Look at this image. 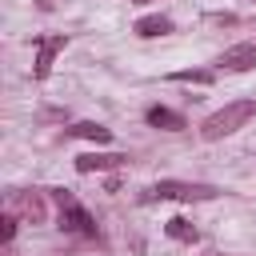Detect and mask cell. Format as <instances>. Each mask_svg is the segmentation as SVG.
Here are the masks:
<instances>
[{"label":"cell","instance_id":"obj_1","mask_svg":"<svg viewBox=\"0 0 256 256\" xmlns=\"http://www.w3.org/2000/svg\"><path fill=\"white\" fill-rule=\"evenodd\" d=\"M252 116H256V100H232V104H224L220 112H212V116L200 124V136H204V140H224V136H232L236 128H244Z\"/></svg>","mask_w":256,"mask_h":256},{"label":"cell","instance_id":"obj_2","mask_svg":"<svg viewBox=\"0 0 256 256\" xmlns=\"http://www.w3.org/2000/svg\"><path fill=\"white\" fill-rule=\"evenodd\" d=\"M220 196V188H212V184H188V180H160V184H152V188H144L140 192V200L144 204H152V200H180V204H196V200H216Z\"/></svg>","mask_w":256,"mask_h":256},{"label":"cell","instance_id":"obj_3","mask_svg":"<svg viewBox=\"0 0 256 256\" xmlns=\"http://www.w3.org/2000/svg\"><path fill=\"white\" fill-rule=\"evenodd\" d=\"M52 200L60 204V228L64 232H76V236H96V220L72 200L68 188H52Z\"/></svg>","mask_w":256,"mask_h":256},{"label":"cell","instance_id":"obj_4","mask_svg":"<svg viewBox=\"0 0 256 256\" xmlns=\"http://www.w3.org/2000/svg\"><path fill=\"white\" fill-rule=\"evenodd\" d=\"M128 156L124 152H84V156H76V172H108V168H120Z\"/></svg>","mask_w":256,"mask_h":256},{"label":"cell","instance_id":"obj_5","mask_svg":"<svg viewBox=\"0 0 256 256\" xmlns=\"http://www.w3.org/2000/svg\"><path fill=\"white\" fill-rule=\"evenodd\" d=\"M220 68H228V72H248V68H256V44H236V48H228V52L220 56Z\"/></svg>","mask_w":256,"mask_h":256},{"label":"cell","instance_id":"obj_6","mask_svg":"<svg viewBox=\"0 0 256 256\" xmlns=\"http://www.w3.org/2000/svg\"><path fill=\"white\" fill-rule=\"evenodd\" d=\"M64 48V36H44L40 40V56H36V80H44L48 72H52V60H56V52Z\"/></svg>","mask_w":256,"mask_h":256},{"label":"cell","instance_id":"obj_7","mask_svg":"<svg viewBox=\"0 0 256 256\" xmlns=\"http://www.w3.org/2000/svg\"><path fill=\"white\" fill-rule=\"evenodd\" d=\"M144 120H148L152 128H168V132H180V128H188V120H184L180 112H172V108H160V104H156V108H148V112H144Z\"/></svg>","mask_w":256,"mask_h":256},{"label":"cell","instance_id":"obj_8","mask_svg":"<svg viewBox=\"0 0 256 256\" xmlns=\"http://www.w3.org/2000/svg\"><path fill=\"white\" fill-rule=\"evenodd\" d=\"M132 32L144 36V40H152V36H168V32H172V20H168V16H140V20L132 24Z\"/></svg>","mask_w":256,"mask_h":256},{"label":"cell","instance_id":"obj_9","mask_svg":"<svg viewBox=\"0 0 256 256\" xmlns=\"http://www.w3.org/2000/svg\"><path fill=\"white\" fill-rule=\"evenodd\" d=\"M68 136H76V140H96V144H112V132H108V128H100V124H92V120L72 124V128H68Z\"/></svg>","mask_w":256,"mask_h":256},{"label":"cell","instance_id":"obj_10","mask_svg":"<svg viewBox=\"0 0 256 256\" xmlns=\"http://www.w3.org/2000/svg\"><path fill=\"white\" fill-rule=\"evenodd\" d=\"M164 232H168L172 240H180V244H196V236H200V232H196V224H188L184 216H172V220L164 224Z\"/></svg>","mask_w":256,"mask_h":256},{"label":"cell","instance_id":"obj_11","mask_svg":"<svg viewBox=\"0 0 256 256\" xmlns=\"http://www.w3.org/2000/svg\"><path fill=\"white\" fill-rule=\"evenodd\" d=\"M168 80H176V84H212L216 76L212 72H200V68H184V72H172Z\"/></svg>","mask_w":256,"mask_h":256},{"label":"cell","instance_id":"obj_12","mask_svg":"<svg viewBox=\"0 0 256 256\" xmlns=\"http://www.w3.org/2000/svg\"><path fill=\"white\" fill-rule=\"evenodd\" d=\"M12 236H16V216H4V220H0V240L8 244Z\"/></svg>","mask_w":256,"mask_h":256},{"label":"cell","instance_id":"obj_13","mask_svg":"<svg viewBox=\"0 0 256 256\" xmlns=\"http://www.w3.org/2000/svg\"><path fill=\"white\" fill-rule=\"evenodd\" d=\"M140 4H144V0H140Z\"/></svg>","mask_w":256,"mask_h":256}]
</instances>
